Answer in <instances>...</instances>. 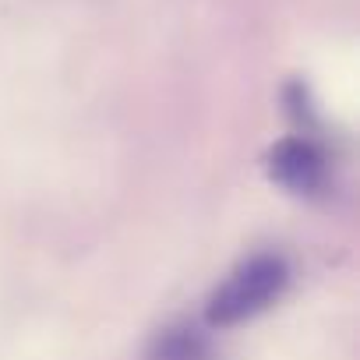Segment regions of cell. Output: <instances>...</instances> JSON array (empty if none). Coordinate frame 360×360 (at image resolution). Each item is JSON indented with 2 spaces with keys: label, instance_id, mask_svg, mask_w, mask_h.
Returning <instances> with one entry per match:
<instances>
[{
  "label": "cell",
  "instance_id": "obj_1",
  "mask_svg": "<svg viewBox=\"0 0 360 360\" xmlns=\"http://www.w3.org/2000/svg\"><path fill=\"white\" fill-rule=\"evenodd\" d=\"M293 269L279 251H258L244 258L209 297L205 321L212 328H237L258 314H265L290 286Z\"/></svg>",
  "mask_w": 360,
  "mask_h": 360
},
{
  "label": "cell",
  "instance_id": "obj_2",
  "mask_svg": "<svg viewBox=\"0 0 360 360\" xmlns=\"http://www.w3.org/2000/svg\"><path fill=\"white\" fill-rule=\"evenodd\" d=\"M269 176L276 184H283L290 195L318 198L328 188V155L307 131L283 138L269 152Z\"/></svg>",
  "mask_w": 360,
  "mask_h": 360
},
{
  "label": "cell",
  "instance_id": "obj_3",
  "mask_svg": "<svg viewBox=\"0 0 360 360\" xmlns=\"http://www.w3.org/2000/svg\"><path fill=\"white\" fill-rule=\"evenodd\" d=\"M145 360H219V356L212 349V339L198 325L173 321V325H162L148 339Z\"/></svg>",
  "mask_w": 360,
  "mask_h": 360
}]
</instances>
